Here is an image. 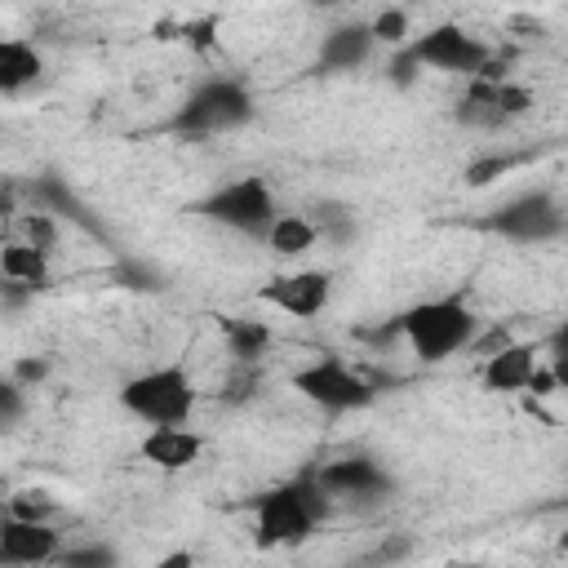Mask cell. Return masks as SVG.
Masks as SVG:
<instances>
[{
    "label": "cell",
    "mask_w": 568,
    "mask_h": 568,
    "mask_svg": "<svg viewBox=\"0 0 568 568\" xmlns=\"http://www.w3.org/2000/svg\"><path fill=\"white\" fill-rule=\"evenodd\" d=\"M311 4H342V0H311Z\"/></svg>",
    "instance_id": "cell-32"
},
{
    "label": "cell",
    "mask_w": 568,
    "mask_h": 568,
    "mask_svg": "<svg viewBox=\"0 0 568 568\" xmlns=\"http://www.w3.org/2000/svg\"><path fill=\"white\" fill-rule=\"evenodd\" d=\"M200 213L217 226H231V231H244V235H266L271 222L280 217L275 209V195L262 178H235L226 186H217L209 200H200Z\"/></svg>",
    "instance_id": "cell-6"
},
{
    "label": "cell",
    "mask_w": 568,
    "mask_h": 568,
    "mask_svg": "<svg viewBox=\"0 0 568 568\" xmlns=\"http://www.w3.org/2000/svg\"><path fill=\"white\" fill-rule=\"evenodd\" d=\"M488 58H493V49H488L484 40H475V36L462 31L457 22H439V27H430L426 36L408 40V44L395 53L390 71H395V80H404V84L413 80L417 67L453 71V75H479V71L488 67Z\"/></svg>",
    "instance_id": "cell-3"
},
{
    "label": "cell",
    "mask_w": 568,
    "mask_h": 568,
    "mask_svg": "<svg viewBox=\"0 0 568 568\" xmlns=\"http://www.w3.org/2000/svg\"><path fill=\"white\" fill-rule=\"evenodd\" d=\"M226 346L240 364H248L271 346V328L257 324V320H226Z\"/></svg>",
    "instance_id": "cell-20"
},
{
    "label": "cell",
    "mask_w": 568,
    "mask_h": 568,
    "mask_svg": "<svg viewBox=\"0 0 568 568\" xmlns=\"http://www.w3.org/2000/svg\"><path fill=\"white\" fill-rule=\"evenodd\" d=\"M44 373H49L44 359H18V364H13V382H22V386H36Z\"/></svg>",
    "instance_id": "cell-29"
},
{
    "label": "cell",
    "mask_w": 568,
    "mask_h": 568,
    "mask_svg": "<svg viewBox=\"0 0 568 568\" xmlns=\"http://www.w3.org/2000/svg\"><path fill=\"white\" fill-rule=\"evenodd\" d=\"M328 293H333L328 271H293V275H275V280H266L257 288L262 302L288 311V315H302V320L320 315L328 306Z\"/></svg>",
    "instance_id": "cell-10"
},
{
    "label": "cell",
    "mask_w": 568,
    "mask_h": 568,
    "mask_svg": "<svg viewBox=\"0 0 568 568\" xmlns=\"http://www.w3.org/2000/svg\"><path fill=\"white\" fill-rule=\"evenodd\" d=\"M62 555V532L49 519H22L9 515L0 519V564H49Z\"/></svg>",
    "instance_id": "cell-9"
},
{
    "label": "cell",
    "mask_w": 568,
    "mask_h": 568,
    "mask_svg": "<svg viewBox=\"0 0 568 568\" xmlns=\"http://www.w3.org/2000/svg\"><path fill=\"white\" fill-rule=\"evenodd\" d=\"M18 417H22V382H13V377H9V382L0 386V422H4V426H13Z\"/></svg>",
    "instance_id": "cell-28"
},
{
    "label": "cell",
    "mask_w": 568,
    "mask_h": 568,
    "mask_svg": "<svg viewBox=\"0 0 568 568\" xmlns=\"http://www.w3.org/2000/svg\"><path fill=\"white\" fill-rule=\"evenodd\" d=\"M564 209L546 195V191H528V195H515L510 204H501L493 217H484L488 231L515 240V244H541V240H555L564 231Z\"/></svg>",
    "instance_id": "cell-8"
},
{
    "label": "cell",
    "mask_w": 568,
    "mask_h": 568,
    "mask_svg": "<svg viewBox=\"0 0 568 568\" xmlns=\"http://www.w3.org/2000/svg\"><path fill=\"white\" fill-rule=\"evenodd\" d=\"M58 564H67V568H106V564H115V550L111 546H71V550L58 555Z\"/></svg>",
    "instance_id": "cell-24"
},
{
    "label": "cell",
    "mask_w": 568,
    "mask_h": 568,
    "mask_svg": "<svg viewBox=\"0 0 568 568\" xmlns=\"http://www.w3.org/2000/svg\"><path fill=\"white\" fill-rule=\"evenodd\" d=\"M555 386H559L555 368H532V377H528V390H532V395H550Z\"/></svg>",
    "instance_id": "cell-30"
},
{
    "label": "cell",
    "mask_w": 568,
    "mask_h": 568,
    "mask_svg": "<svg viewBox=\"0 0 568 568\" xmlns=\"http://www.w3.org/2000/svg\"><path fill=\"white\" fill-rule=\"evenodd\" d=\"M293 390H302L311 404H320L324 413H355L373 404V386L364 373H355L346 359L324 355L306 368L293 373Z\"/></svg>",
    "instance_id": "cell-7"
},
{
    "label": "cell",
    "mask_w": 568,
    "mask_h": 568,
    "mask_svg": "<svg viewBox=\"0 0 568 568\" xmlns=\"http://www.w3.org/2000/svg\"><path fill=\"white\" fill-rule=\"evenodd\" d=\"M120 404L146 426H186L195 408V382L186 377V368L164 364V368L129 377L120 386Z\"/></svg>",
    "instance_id": "cell-4"
},
{
    "label": "cell",
    "mask_w": 568,
    "mask_h": 568,
    "mask_svg": "<svg viewBox=\"0 0 568 568\" xmlns=\"http://www.w3.org/2000/svg\"><path fill=\"white\" fill-rule=\"evenodd\" d=\"M532 368H537V351H532L528 342H506L501 351H493V355L484 359V373H479V377H484L488 390L510 395V390H528Z\"/></svg>",
    "instance_id": "cell-14"
},
{
    "label": "cell",
    "mask_w": 568,
    "mask_h": 568,
    "mask_svg": "<svg viewBox=\"0 0 568 568\" xmlns=\"http://www.w3.org/2000/svg\"><path fill=\"white\" fill-rule=\"evenodd\" d=\"M182 564H191V555H186V550H178V555H169V559H164V568H182Z\"/></svg>",
    "instance_id": "cell-31"
},
{
    "label": "cell",
    "mask_w": 568,
    "mask_h": 568,
    "mask_svg": "<svg viewBox=\"0 0 568 568\" xmlns=\"http://www.w3.org/2000/svg\"><path fill=\"white\" fill-rule=\"evenodd\" d=\"M559 541H564V550H568V528H564V537H559Z\"/></svg>",
    "instance_id": "cell-33"
},
{
    "label": "cell",
    "mask_w": 568,
    "mask_h": 568,
    "mask_svg": "<svg viewBox=\"0 0 568 568\" xmlns=\"http://www.w3.org/2000/svg\"><path fill=\"white\" fill-rule=\"evenodd\" d=\"M9 515H22V519H53V497L49 493H18L9 497Z\"/></svg>",
    "instance_id": "cell-25"
},
{
    "label": "cell",
    "mask_w": 568,
    "mask_h": 568,
    "mask_svg": "<svg viewBox=\"0 0 568 568\" xmlns=\"http://www.w3.org/2000/svg\"><path fill=\"white\" fill-rule=\"evenodd\" d=\"M550 368H555V377H559V386H568V320L550 333Z\"/></svg>",
    "instance_id": "cell-26"
},
{
    "label": "cell",
    "mask_w": 568,
    "mask_h": 568,
    "mask_svg": "<svg viewBox=\"0 0 568 568\" xmlns=\"http://www.w3.org/2000/svg\"><path fill=\"white\" fill-rule=\"evenodd\" d=\"M315 226H320V235H328V240L355 235V217H351L346 209H337V204H320V209H315Z\"/></svg>",
    "instance_id": "cell-23"
},
{
    "label": "cell",
    "mask_w": 568,
    "mask_h": 568,
    "mask_svg": "<svg viewBox=\"0 0 568 568\" xmlns=\"http://www.w3.org/2000/svg\"><path fill=\"white\" fill-rule=\"evenodd\" d=\"M368 27H373L377 44H404V40H408V13H404V9H382Z\"/></svg>",
    "instance_id": "cell-22"
},
{
    "label": "cell",
    "mask_w": 568,
    "mask_h": 568,
    "mask_svg": "<svg viewBox=\"0 0 568 568\" xmlns=\"http://www.w3.org/2000/svg\"><path fill=\"white\" fill-rule=\"evenodd\" d=\"M31 200H36V209H49V213H58V217H75L80 226H89V231H98V222L84 213V204L58 182V178H40L36 186H31Z\"/></svg>",
    "instance_id": "cell-19"
},
{
    "label": "cell",
    "mask_w": 568,
    "mask_h": 568,
    "mask_svg": "<svg viewBox=\"0 0 568 568\" xmlns=\"http://www.w3.org/2000/svg\"><path fill=\"white\" fill-rule=\"evenodd\" d=\"M315 479L324 484L328 497H351V501H368V497H382L390 488L386 470L373 462V457H342V462H328L315 470Z\"/></svg>",
    "instance_id": "cell-11"
},
{
    "label": "cell",
    "mask_w": 568,
    "mask_h": 568,
    "mask_svg": "<svg viewBox=\"0 0 568 568\" xmlns=\"http://www.w3.org/2000/svg\"><path fill=\"white\" fill-rule=\"evenodd\" d=\"M515 160H506V155H488V160H475L470 169H466V182L470 186H484V182H493L497 173H506Z\"/></svg>",
    "instance_id": "cell-27"
},
{
    "label": "cell",
    "mask_w": 568,
    "mask_h": 568,
    "mask_svg": "<svg viewBox=\"0 0 568 568\" xmlns=\"http://www.w3.org/2000/svg\"><path fill=\"white\" fill-rule=\"evenodd\" d=\"M475 328H479V320L462 297H430L399 315V333H404L408 351L426 364H439V359L475 346Z\"/></svg>",
    "instance_id": "cell-2"
},
{
    "label": "cell",
    "mask_w": 568,
    "mask_h": 568,
    "mask_svg": "<svg viewBox=\"0 0 568 568\" xmlns=\"http://www.w3.org/2000/svg\"><path fill=\"white\" fill-rule=\"evenodd\" d=\"M40 71H44V62H40L36 44H27V40H4L0 44V89L4 93H18V89L36 84Z\"/></svg>",
    "instance_id": "cell-16"
},
{
    "label": "cell",
    "mask_w": 568,
    "mask_h": 568,
    "mask_svg": "<svg viewBox=\"0 0 568 568\" xmlns=\"http://www.w3.org/2000/svg\"><path fill=\"white\" fill-rule=\"evenodd\" d=\"M373 44H377V36H373L368 22H342V27H333V31L324 36L315 71H355V67L368 62Z\"/></svg>",
    "instance_id": "cell-12"
},
{
    "label": "cell",
    "mask_w": 568,
    "mask_h": 568,
    "mask_svg": "<svg viewBox=\"0 0 568 568\" xmlns=\"http://www.w3.org/2000/svg\"><path fill=\"white\" fill-rule=\"evenodd\" d=\"M497 84H501V80L470 75V89H466V98L457 102V120L470 124V129H501V124H510V115L501 111Z\"/></svg>",
    "instance_id": "cell-15"
},
{
    "label": "cell",
    "mask_w": 568,
    "mask_h": 568,
    "mask_svg": "<svg viewBox=\"0 0 568 568\" xmlns=\"http://www.w3.org/2000/svg\"><path fill=\"white\" fill-rule=\"evenodd\" d=\"M253 120V98L240 80H204L173 115V129L178 133H191V138H209V133H226V129H240Z\"/></svg>",
    "instance_id": "cell-5"
},
{
    "label": "cell",
    "mask_w": 568,
    "mask_h": 568,
    "mask_svg": "<svg viewBox=\"0 0 568 568\" xmlns=\"http://www.w3.org/2000/svg\"><path fill=\"white\" fill-rule=\"evenodd\" d=\"M0 271H4V280H22L31 288H44L49 284V253L27 244V240H9L0 253Z\"/></svg>",
    "instance_id": "cell-17"
},
{
    "label": "cell",
    "mask_w": 568,
    "mask_h": 568,
    "mask_svg": "<svg viewBox=\"0 0 568 568\" xmlns=\"http://www.w3.org/2000/svg\"><path fill=\"white\" fill-rule=\"evenodd\" d=\"M200 448H204V439L195 430H186V426H151L142 435V448L138 453L151 466H160V470H186L200 457Z\"/></svg>",
    "instance_id": "cell-13"
},
{
    "label": "cell",
    "mask_w": 568,
    "mask_h": 568,
    "mask_svg": "<svg viewBox=\"0 0 568 568\" xmlns=\"http://www.w3.org/2000/svg\"><path fill=\"white\" fill-rule=\"evenodd\" d=\"M18 231H22V240L27 244H36V248H44V253H53V244H58V213H49V209H27L22 217H18Z\"/></svg>",
    "instance_id": "cell-21"
},
{
    "label": "cell",
    "mask_w": 568,
    "mask_h": 568,
    "mask_svg": "<svg viewBox=\"0 0 568 568\" xmlns=\"http://www.w3.org/2000/svg\"><path fill=\"white\" fill-rule=\"evenodd\" d=\"M328 515V493L315 475H302L293 484L266 488L253 501V519H257V546H297L311 537V528Z\"/></svg>",
    "instance_id": "cell-1"
},
{
    "label": "cell",
    "mask_w": 568,
    "mask_h": 568,
    "mask_svg": "<svg viewBox=\"0 0 568 568\" xmlns=\"http://www.w3.org/2000/svg\"><path fill=\"white\" fill-rule=\"evenodd\" d=\"M315 240H320V226H315V217H302V213H280V217L271 222V231H266V244H271V253H280V257H297V253H306Z\"/></svg>",
    "instance_id": "cell-18"
}]
</instances>
